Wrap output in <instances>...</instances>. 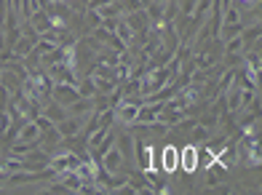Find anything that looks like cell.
<instances>
[{
	"instance_id": "cell-1",
	"label": "cell",
	"mask_w": 262,
	"mask_h": 195,
	"mask_svg": "<svg viewBox=\"0 0 262 195\" xmlns=\"http://www.w3.org/2000/svg\"><path fill=\"white\" fill-rule=\"evenodd\" d=\"M78 86H73V83H56L54 80V86H51V99L59 102L62 107H70L75 99H78Z\"/></svg>"
},
{
	"instance_id": "cell-10",
	"label": "cell",
	"mask_w": 262,
	"mask_h": 195,
	"mask_svg": "<svg viewBox=\"0 0 262 195\" xmlns=\"http://www.w3.org/2000/svg\"><path fill=\"white\" fill-rule=\"evenodd\" d=\"M70 115H83V113H91L94 110V96H78V99L67 107Z\"/></svg>"
},
{
	"instance_id": "cell-6",
	"label": "cell",
	"mask_w": 262,
	"mask_h": 195,
	"mask_svg": "<svg viewBox=\"0 0 262 195\" xmlns=\"http://www.w3.org/2000/svg\"><path fill=\"white\" fill-rule=\"evenodd\" d=\"M40 110H43V115L49 118L51 123H59V120H64V118H67V107H62V104L54 102V99H49V102H46Z\"/></svg>"
},
{
	"instance_id": "cell-23",
	"label": "cell",
	"mask_w": 262,
	"mask_h": 195,
	"mask_svg": "<svg viewBox=\"0 0 262 195\" xmlns=\"http://www.w3.org/2000/svg\"><path fill=\"white\" fill-rule=\"evenodd\" d=\"M49 190H51V192H70V190H67V185H64V182H54V185H51Z\"/></svg>"
},
{
	"instance_id": "cell-8",
	"label": "cell",
	"mask_w": 262,
	"mask_h": 195,
	"mask_svg": "<svg viewBox=\"0 0 262 195\" xmlns=\"http://www.w3.org/2000/svg\"><path fill=\"white\" fill-rule=\"evenodd\" d=\"M27 21H30V24H32V27L38 30L40 35H43L46 30H51V16L46 14V11H32V14H30V19H27Z\"/></svg>"
},
{
	"instance_id": "cell-20",
	"label": "cell",
	"mask_w": 262,
	"mask_h": 195,
	"mask_svg": "<svg viewBox=\"0 0 262 195\" xmlns=\"http://www.w3.org/2000/svg\"><path fill=\"white\" fill-rule=\"evenodd\" d=\"M225 51H228V54H244V40H241V35H235V38L225 40Z\"/></svg>"
},
{
	"instance_id": "cell-5",
	"label": "cell",
	"mask_w": 262,
	"mask_h": 195,
	"mask_svg": "<svg viewBox=\"0 0 262 195\" xmlns=\"http://www.w3.org/2000/svg\"><path fill=\"white\" fill-rule=\"evenodd\" d=\"M99 163H102L110 174H115V171H121V168H123V155H121V150H118V147H110V150L99 158Z\"/></svg>"
},
{
	"instance_id": "cell-7",
	"label": "cell",
	"mask_w": 262,
	"mask_h": 195,
	"mask_svg": "<svg viewBox=\"0 0 262 195\" xmlns=\"http://www.w3.org/2000/svg\"><path fill=\"white\" fill-rule=\"evenodd\" d=\"M118 150L123 155V168L128 163V158H134V137H128V134H118Z\"/></svg>"
},
{
	"instance_id": "cell-11",
	"label": "cell",
	"mask_w": 262,
	"mask_h": 195,
	"mask_svg": "<svg viewBox=\"0 0 262 195\" xmlns=\"http://www.w3.org/2000/svg\"><path fill=\"white\" fill-rule=\"evenodd\" d=\"M115 139H118V131H110V134H104V139L97 144V147H94L91 150V158H94V161H99V158L107 153V150H110L113 147V144H115Z\"/></svg>"
},
{
	"instance_id": "cell-19",
	"label": "cell",
	"mask_w": 262,
	"mask_h": 195,
	"mask_svg": "<svg viewBox=\"0 0 262 195\" xmlns=\"http://www.w3.org/2000/svg\"><path fill=\"white\" fill-rule=\"evenodd\" d=\"M198 0H177V16H190Z\"/></svg>"
},
{
	"instance_id": "cell-3",
	"label": "cell",
	"mask_w": 262,
	"mask_h": 195,
	"mask_svg": "<svg viewBox=\"0 0 262 195\" xmlns=\"http://www.w3.org/2000/svg\"><path fill=\"white\" fill-rule=\"evenodd\" d=\"M134 155H137V166L139 171H147L152 163V144L145 142L142 137H134Z\"/></svg>"
},
{
	"instance_id": "cell-4",
	"label": "cell",
	"mask_w": 262,
	"mask_h": 195,
	"mask_svg": "<svg viewBox=\"0 0 262 195\" xmlns=\"http://www.w3.org/2000/svg\"><path fill=\"white\" fill-rule=\"evenodd\" d=\"M80 128H83V118L80 115H67L64 120L56 123V131L62 134V137H75V134H80Z\"/></svg>"
},
{
	"instance_id": "cell-16",
	"label": "cell",
	"mask_w": 262,
	"mask_h": 195,
	"mask_svg": "<svg viewBox=\"0 0 262 195\" xmlns=\"http://www.w3.org/2000/svg\"><path fill=\"white\" fill-rule=\"evenodd\" d=\"M222 32L217 35L220 40H230V38H235V35H241L244 32V21H233V24H222L220 27Z\"/></svg>"
},
{
	"instance_id": "cell-14",
	"label": "cell",
	"mask_w": 262,
	"mask_h": 195,
	"mask_svg": "<svg viewBox=\"0 0 262 195\" xmlns=\"http://www.w3.org/2000/svg\"><path fill=\"white\" fill-rule=\"evenodd\" d=\"M113 32H115L118 38H121V40L126 43V48H128V43H131V40H134V30H131L128 24H126L123 14H121V19H118V24H115V30H113Z\"/></svg>"
},
{
	"instance_id": "cell-9",
	"label": "cell",
	"mask_w": 262,
	"mask_h": 195,
	"mask_svg": "<svg viewBox=\"0 0 262 195\" xmlns=\"http://www.w3.org/2000/svg\"><path fill=\"white\" fill-rule=\"evenodd\" d=\"M161 158H163V171H169V174L180 166V150L177 147H163Z\"/></svg>"
},
{
	"instance_id": "cell-12",
	"label": "cell",
	"mask_w": 262,
	"mask_h": 195,
	"mask_svg": "<svg viewBox=\"0 0 262 195\" xmlns=\"http://www.w3.org/2000/svg\"><path fill=\"white\" fill-rule=\"evenodd\" d=\"M0 86H6L11 94H14V91L21 89V78L16 75V72H11V70H0Z\"/></svg>"
},
{
	"instance_id": "cell-18",
	"label": "cell",
	"mask_w": 262,
	"mask_h": 195,
	"mask_svg": "<svg viewBox=\"0 0 262 195\" xmlns=\"http://www.w3.org/2000/svg\"><path fill=\"white\" fill-rule=\"evenodd\" d=\"M78 94L80 96H97V86H94V78L86 75L80 83H78Z\"/></svg>"
},
{
	"instance_id": "cell-17",
	"label": "cell",
	"mask_w": 262,
	"mask_h": 195,
	"mask_svg": "<svg viewBox=\"0 0 262 195\" xmlns=\"http://www.w3.org/2000/svg\"><path fill=\"white\" fill-rule=\"evenodd\" d=\"M38 137H40V128H38V123L32 120V123H25V126L19 128V137H16V139H21V142H32V139H38Z\"/></svg>"
},
{
	"instance_id": "cell-15",
	"label": "cell",
	"mask_w": 262,
	"mask_h": 195,
	"mask_svg": "<svg viewBox=\"0 0 262 195\" xmlns=\"http://www.w3.org/2000/svg\"><path fill=\"white\" fill-rule=\"evenodd\" d=\"M180 158H182V163H185V171H187V174L198 166V150L193 147V144H190V147H185V150L180 153Z\"/></svg>"
},
{
	"instance_id": "cell-21",
	"label": "cell",
	"mask_w": 262,
	"mask_h": 195,
	"mask_svg": "<svg viewBox=\"0 0 262 195\" xmlns=\"http://www.w3.org/2000/svg\"><path fill=\"white\" fill-rule=\"evenodd\" d=\"M190 137H193V142H206L209 139V126L195 123L193 128H190Z\"/></svg>"
},
{
	"instance_id": "cell-13",
	"label": "cell",
	"mask_w": 262,
	"mask_h": 195,
	"mask_svg": "<svg viewBox=\"0 0 262 195\" xmlns=\"http://www.w3.org/2000/svg\"><path fill=\"white\" fill-rule=\"evenodd\" d=\"M259 32H262V27H259V19L252 24V27H244V32H241V40H244V46H246V51L252 48L254 43H259Z\"/></svg>"
},
{
	"instance_id": "cell-22",
	"label": "cell",
	"mask_w": 262,
	"mask_h": 195,
	"mask_svg": "<svg viewBox=\"0 0 262 195\" xmlns=\"http://www.w3.org/2000/svg\"><path fill=\"white\" fill-rule=\"evenodd\" d=\"M241 64V54H228L225 51V67H238Z\"/></svg>"
},
{
	"instance_id": "cell-2",
	"label": "cell",
	"mask_w": 262,
	"mask_h": 195,
	"mask_svg": "<svg viewBox=\"0 0 262 195\" xmlns=\"http://www.w3.org/2000/svg\"><path fill=\"white\" fill-rule=\"evenodd\" d=\"M49 75H51V80H56V83H73V86H78L75 67L70 64V62H56V64H49Z\"/></svg>"
}]
</instances>
